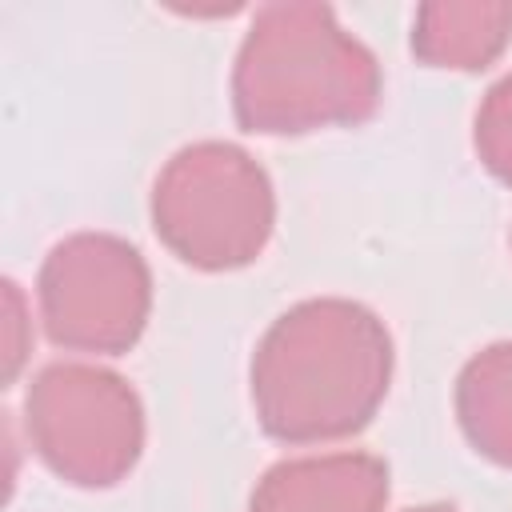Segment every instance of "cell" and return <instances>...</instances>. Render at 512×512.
<instances>
[{
  "instance_id": "cell-7",
  "label": "cell",
  "mask_w": 512,
  "mask_h": 512,
  "mask_svg": "<svg viewBox=\"0 0 512 512\" xmlns=\"http://www.w3.org/2000/svg\"><path fill=\"white\" fill-rule=\"evenodd\" d=\"M512 36V4H424L412 24V48L436 68H484Z\"/></svg>"
},
{
  "instance_id": "cell-2",
  "label": "cell",
  "mask_w": 512,
  "mask_h": 512,
  "mask_svg": "<svg viewBox=\"0 0 512 512\" xmlns=\"http://www.w3.org/2000/svg\"><path fill=\"white\" fill-rule=\"evenodd\" d=\"M376 100V56L340 28L328 4H268L256 12L232 72L236 120L248 132L360 124Z\"/></svg>"
},
{
  "instance_id": "cell-9",
  "label": "cell",
  "mask_w": 512,
  "mask_h": 512,
  "mask_svg": "<svg viewBox=\"0 0 512 512\" xmlns=\"http://www.w3.org/2000/svg\"><path fill=\"white\" fill-rule=\"evenodd\" d=\"M476 152L492 176L512 184V76H504L476 112Z\"/></svg>"
},
{
  "instance_id": "cell-8",
  "label": "cell",
  "mask_w": 512,
  "mask_h": 512,
  "mask_svg": "<svg viewBox=\"0 0 512 512\" xmlns=\"http://www.w3.org/2000/svg\"><path fill=\"white\" fill-rule=\"evenodd\" d=\"M456 412L472 448L512 468V344H492L456 380Z\"/></svg>"
},
{
  "instance_id": "cell-6",
  "label": "cell",
  "mask_w": 512,
  "mask_h": 512,
  "mask_svg": "<svg viewBox=\"0 0 512 512\" xmlns=\"http://www.w3.org/2000/svg\"><path fill=\"white\" fill-rule=\"evenodd\" d=\"M388 468L368 452H328L276 464L252 492V512H380Z\"/></svg>"
},
{
  "instance_id": "cell-10",
  "label": "cell",
  "mask_w": 512,
  "mask_h": 512,
  "mask_svg": "<svg viewBox=\"0 0 512 512\" xmlns=\"http://www.w3.org/2000/svg\"><path fill=\"white\" fill-rule=\"evenodd\" d=\"M4 304H8V376H16L20 360H24V300H20V288L8 280L4 284Z\"/></svg>"
},
{
  "instance_id": "cell-1",
  "label": "cell",
  "mask_w": 512,
  "mask_h": 512,
  "mask_svg": "<svg viewBox=\"0 0 512 512\" xmlns=\"http://www.w3.org/2000/svg\"><path fill=\"white\" fill-rule=\"evenodd\" d=\"M392 376L384 324L352 300H308L284 312L256 348L252 404L268 436L324 444L360 432Z\"/></svg>"
},
{
  "instance_id": "cell-5",
  "label": "cell",
  "mask_w": 512,
  "mask_h": 512,
  "mask_svg": "<svg viewBox=\"0 0 512 512\" xmlns=\"http://www.w3.org/2000/svg\"><path fill=\"white\" fill-rule=\"evenodd\" d=\"M148 308V264L116 236H68L40 268V316L60 348L124 352L144 332Z\"/></svg>"
},
{
  "instance_id": "cell-11",
  "label": "cell",
  "mask_w": 512,
  "mask_h": 512,
  "mask_svg": "<svg viewBox=\"0 0 512 512\" xmlns=\"http://www.w3.org/2000/svg\"><path fill=\"white\" fill-rule=\"evenodd\" d=\"M408 512H452L448 504H424V508H408Z\"/></svg>"
},
{
  "instance_id": "cell-4",
  "label": "cell",
  "mask_w": 512,
  "mask_h": 512,
  "mask_svg": "<svg viewBox=\"0 0 512 512\" xmlns=\"http://www.w3.org/2000/svg\"><path fill=\"white\" fill-rule=\"evenodd\" d=\"M36 456L80 488H108L132 472L144 448V412L136 392L96 364L44 368L24 400Z\"/></svg>"
},
{
  "instance_id": "cell-3",
  "label": "cell",
  "mask_w": 512,
  "mask_h": 512,
  "mask_svg": "<svg viewBox=\"0 0 512 512\" xmlns=\"http://www.w3.org/2000/svg\"><path fill=\"white\" fill-rule=\"evenodd\" d=\"M272 220V184L236 144L204 140L180 148L152 188L156 236L192 268L224 272L256 260Z\"/></svg>"
}]
</instances>
